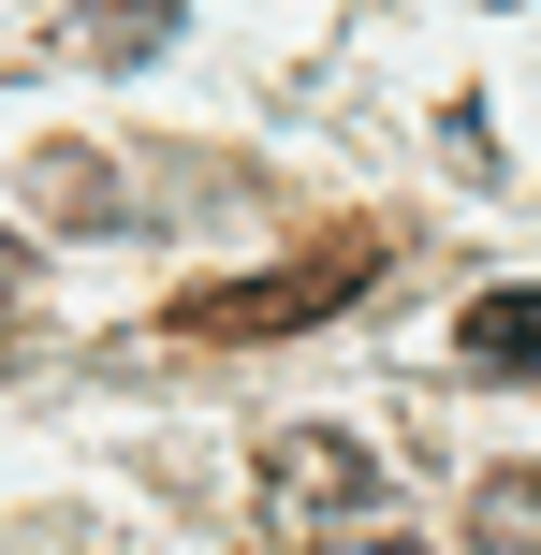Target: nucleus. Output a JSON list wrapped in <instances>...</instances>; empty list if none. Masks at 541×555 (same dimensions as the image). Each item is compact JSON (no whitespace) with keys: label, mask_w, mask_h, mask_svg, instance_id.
I'll return each instance as SVG.
<instances>
[{"label":"nucleus","mask_w":541,"mask_h":555,"mask_svg":"<svg viewBox=\"0 0 541 555\" xmlns=\"http://www.w3.org/2000/svg\"><path fill=\"white\" fill-rule=\"evenodd\" d=\"M263 498H279V512H351V527H366V512H381V468L351 439H279V453H263Z\"/></svg>","instance_id":"obj_1"},{"label":"nucleus","mask_w":541,"mask_h":555,"mask_svg":"<svg viewBox=\"0 0 541 555\" xmlns=\"http://www.w3.org/2000/svg\"><path fill=\"white\" fill-rule=\"evenodd\" d=\"M468 541L484 555H541V468H498L484 498H468Z\"/></svg>","instance_id":"obj_4"},{"label":"nucleus","mask_w":541,"mask_h":555,"mask_svg":"<svg viewBox=\"0 0 541 555\" xmlns=\"http://www.w3.org/2000/svg\"><path fill=\"white\" fill-rule=\"evenodd\" d=\"M15 307H29V249L0 234V322H15Z\"/></svg>","instance_id":"obj_6"},{"label":"nucleus","mask_w":541,"mask_h":555,"mask_svg":"<svg viewBox=\"0 0 541 555\" xmlns=\"http://www.w3.org/2000/svg\"><path fill=\"white\" fill-rule=\"evenodd\" d=\"M468 365H498V380H541V293L527 278H498V293H468Z\"/></svg>","instance_id":"obj_2"},{"label":"nucleus","mask_w":541,"mask_h":555,"mask_svg":"<svg viewBox=\"0 0 541 555\" xmlns=\"http://www.w3.org/2000/svg\"><path fill=\"white\" fill-rule=\"evenodd\" d=\"M322 555H425L410 527H322Z\"/></svg>","instance_id":"obj_5"},{"label":"nucleus","mask_w":541,"mask_h":555,"mask_svg":"<svg viewBox=\"0 0 541 555\" xmlns=\"http://www.w3.org/2000/svg\"><path fill=\"white\" fill-rule=\"evenodd\" d=\"M351 263H308V278H249V293H205V322L220 336H263V322H322V293H337Z\"/></svg>","instance_id":"obj_3"}]
</instances>
